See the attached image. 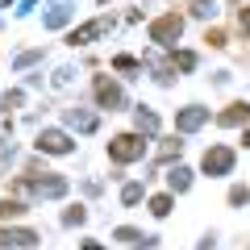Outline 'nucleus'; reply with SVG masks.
I'll return each mask as SVG.
<instances>
[{
	"instance_id": "f257e3e1",
	"label": "nucleus",
	"mask_w": 250,
	"mask_h": 250,
	"mask_svg": "<svg viewBox=\"0 0 250 250\" xmlns=\"http://www.w3.org/2000/svg\"><path fill=\"white\" fill-rule=\"evenodd\" d=\"M142 150H146V142L138 134H117L113 142H108V154H113L117 163H134V159H142Z\"/></svg>"
},
{
	"instance_id": "f03ea898",
	"label": "nucleus",
	"mask_w": 250,
	"mask_h": 250,
	"mask_svg": "<svg viewBox=\"0 0 250 250\" xmlns=\"http://www.w3.org/2000/svg\"><path fill=\"white\" fill-rule=\"evenodd\" d=\"M179 29H184V21L171 13V17H159V21L150 25V38H154V42H163V46H171V42L179 38Z\"/></svg>"
},
{
	"instance_id": "7ed1b4c3",
	"label": "nucleus",
	"mask_w": 250,
	"mask_h": 250,
	"mask_svg": "<svg viewBox=\"0 0 250 250\" xmlns=\"http://www.w3.org/2000/svg\"><path fill=\"white\" fill-rule=\"evenodd\" d=\"M229 163H233V150H225V146H217V150L205 154V171H208V175H225Z\"/></svg>"
},
{
	"instance_id": "20e7f679",
	"label": "nucleus",
	"mask_w": 250,
	"mask_h": 250,
	"mask_svg": "<svg viewBox=\"0 0 250 250\" xmlns=\"http://www.w3.org/2000/svg\"><path fill=\"white\" fill-rule=\"evenodd\" d=\"M38 146H42L46 154H67V150H71V138L59 134V129H46V134L38 138Z\"/></svg>"
},
{
	"instance_id": "39448f33",
	"label": "nucleus",
	"mask_w": 250,
	"mask_h": 250,
	"mask_svg": "<svg viewBox=\"0 0 250 250\" xmlns=\"http://www.w3.org/2000/svg\"><path fill=\"white\" fill-rule=\"evenodd\" d=\"M96 96H100V104H121V92H117L113 83H104V80L96 83Z\"/></svg>"
},
{
	"instance_id": "423d86ee",
	"label": "nucleus",
	"mask_w": 250,
	"mask_h": 250,
	"mask_svg": "<svg viewBox=\"0 0 250 250\" xmlns=\"http://www.w3.org/2000/svg\"><path fill=\"white\" fill-rule=\"evenodd\" d=\"M246 117H250V104H233L229 113L221 117V125H238V121H246Z\"/></svg>"
},
{
	"instance_id": "0eeeda50",
	"label": "nucleus",
	"mask_w": 250,
	"mask_h": 250,
	"mask_svg": "<svg viewBox=\"0 0 250 250\" xmlns=\"http://www.w3.org/2000/svg\"><path fill=\"white\" fill-rule=\"evenodd\" d=\"M100 29H104V21H92V25H83V29H75V34H71V42H88V38H96Z\"/></svg>"
},
{
	"instance_id": "6e6552de",
	"label": "nucleus",
	"mask_w": 250,
	"mask_h": 250,
	"mask_svg": "<svg viewBox=\"0 0 250 250\" xmlns=\"http://www.w3.org/2000/svg\"><path fill=\"white\" fill-rule=\"evenodd\" d=\"M150 213H154V217H167V213H171V196H154V200H150Z\"/></svg>"
},
{
	"instance_id": "1a4fd4ad",
	"label": "nucleus",
	"mask_w": 250,
	"mask_h": 250,
	"mask_svg": "<svg viewBox=\"0 0 250 250\" xmlns=\"http://www.w3.org/2000/svg\"><path fill=\"white\" fill-rule=\"evenodd\" d=\"M25 208L17 205V200H0V217H21Z\"/></svg>"
},
{
	"instance_id": "9d476101",
	"label": "nucleus",
	"mask_w": 250,
	"mask_h": 250,
	"mask_svg": "<svg viewBox=\"0 0 250 250\" xmlns=\"http://www.w3.org/2000/svg\"><path fill=\"white\" fill-rule=\"evenodd\" d=\"M171 188H188V171H171Z\"/></svg>"
},
{
	"instance_id": "9b49d317",
	"label": "nucleus",
	"mask_w": 250,
	"mask_h": 250,
	"mask_svg": "<svg viewBox=\"0 0 250 250\" xmlns=\"http://www.w3.org/2000/svg\"><path fill=\"white\" fill-rule=\"evenodd\" d=\"M138 196H142V188H138V184H129V188H125V205H134Z\"/></svg>"
},
{
	"instance_id": "f8f14e48",
	"label": "nucleus",
	"mask_w": 250,
	"mask_h": 250,
	"mask_svg": "<svg viewBox=\"0 0 250 250\" xmlns=\"http://www.w3.org/2000/svg\"><path fill=\"white\" fill-rule=\"evenodd\" d=\"M242 142H246V146H250V134H246V138H242Z\"/></svg>"
}]
</instances>
